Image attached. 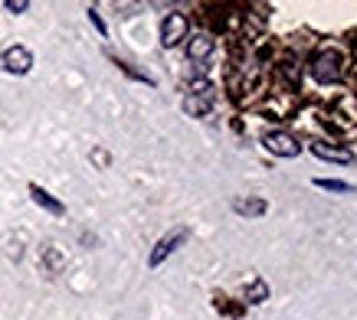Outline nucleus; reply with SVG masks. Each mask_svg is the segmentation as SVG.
I'll return each instance as SVG.
<instances>
[{
  "mask_svg": "<svg viewBox=\"0 0 357 320\" xmlns=\"http://www.w3.org/2000/svg\"><path fill=\"white\" fill-rule=\"evenodd\" d=\"M233 209H236L239 216H252V219H256V216H266L269 203H266V200H259V196H249V200H243V196H239L236 203H233Z\"/></svg>",
  "mask_w": 357,
  "mask_h": 320,
  "instance_id": "nucleus-10",
  "label": "nucleus"
},
{
  "mask_svg": "<svg viewBox=\"0 0 357 320\" xmlns=\"http://www.w3.org/2000/svg\"><path fill=\"white\" fill-rule=\"evenodd\" d=\"M262 147L269 150V154H275V157H285V160H292L302 154V144H298L289 131H266V134H262Z\"/></svg>",
  "mask_w": 357,
  "mask_h": 320,
  "instance_id": "nucleus-3",
  "label": "nucleus"
},
{
  "mask_svg": "<svg viewBox=\"0 0 357 320\" xmlns=\"http://www.w3.org/2000/svg\"><path fill=\"white\" fill-rule=\"evenodd\" d=\"M3 7H7L10 13H23V10H30V3H26V0H7Z\"/></svg>",
  "mask_w": 357,
  "mask_h": 320,
  "instance_id": "nucleus-12",
  "label": "nucleus"
},
{
  "mask_svg": "<svg viewBox=\"0 0 357 320\" xmlns=\"http://www.w3.org/2000/svg\"><path fill=\"white\" fill-rule=\"evenodd\" d=\"M0 69L10 75H26L33 69V53L26 46H10L0 53Z\"/></svg>",
  "mask_w": 357,
  "mask_h": 320,
  "instance_id": "nucleus-6",
  "label": "nucleus"
},
{
  "mask_svg": "<svg viewBox=\"0 0 357 320\" xmlns=\"http://www.w3.org/2000/svg\"><path fill=\"white\" fill-rule=\"evenodd\" d=\"M187 30H190V23H187L184 13H167V17L161 20V46L164 49L181 46L187 40Z\"/></svg>",
  "mask_w": 357,
  "mask_h": 320,
  "instance_id": "nucleus-4",
  "label": "nucleus"
},
{
  "mask_svg": "<svg viewBox=\"0 0 357 320\" xmlns=\"http://www.w3.org/2000/svg\"><path fill=\"white\" fill-rule=\"evenodd\" d=\"M314 186H318V190H328V193H351V190H354L351 183H344V180H325V177H318V180H314Z\"/></svg>",
  "mask_w": 357,
  "mask_h": 320,
  "instance_id": "nucleus-11",
  "label": "nucleus"
},
{
  "mask_svg": "<svg viewBox=\"0 0 357 320\" xmlns=\"http://www.w3.org/2000/svg\"><path fill=\"white\" fill-rule=\"evenodd\" d=\"M213 36L210 33H197V36H190L187 40V59L190 63H197V65H204L210 56H213Z\"/></svg>",
  "mask_w": 357,
  "mask_h": 320,
  "instance_id": "nucleus-7",
  "label": "nucleus"
},
{
  "mask_svg": "<svg viewBox=\"0 0 357 320\" xmlns=\"http://www.w3.org/2000/svg\"><path fill=\"white\" fill-rule=\"evenodd\" d=\"M308 72H312V79L321 82V86L341 82V75H344V56H341V49H335V46L318 49V53L312 56V63H308Z\"/></svg>",
  "mask_w": 357,
  "mask_h": 320,
  "instance_id": "nucleus-1",
  "label": "nucleus"
},
{
  "mask_svg": "<svg viewBox=\"0 0 357 320\" xmlns=\"http://www.w3.org/2000/svg\"><path fill=\"white\" fill-rule=\"evenodd\" d=\"M312 154L314 157H321V160H331V163H354V154L351 150H337L331 147V144H325V141H312Z\"/></svg>",
  "mask_w": 357,
  "mask_h": 320,
  "instance_id": "nucleus-8",
  "label": "nucleus"
},
{
  "mask_svg": "<svg viewBox=\"0 0 357 320\" xmlns=\"http://www.w3.org/2000/svg\"><path fill=\"white\" fill-rule=\"evenodd\" d=\"M187 235H190V232H187L184 225H181V229H174V232H167V235H164L161 242H158V246L151 248V255H148V268H158V265H161V262H167V258H171L174 252H177V248H181V246H184V242H187Z\"/></svg>",
  "mask_w": 357,
  "mask_h": 320,
  "instance_id": "nucleus-5",
  "label": "nucleus"
},
{
  "mask_svg": "<svg viewBox=\"0 0 357 320\" xmlns=\"http://www.w3.org/2000/svg\"><path fill=\"white\" fill-rule=\"evenodd\" d=\"M89 20L96 23V30L102 33V36H105V33H109V30H105V23H102V17H98V10H89Z\"/></svg>",
  "mask_w": 357,
  "mask_h": 320,
  "instance_id": "nucleus-13",
  "label": "nucleus"
},
{
  "mask_svg": "<svg viewBox=\"0 0 357 320\" xmlns=\"http://www.w3.org/2000/svg\"><path fill=\"white\" fill-rule=\"evenodd\" d=\"M213 105H217V88H213V82H210V79H197V82H190V88H187V95H184V111L187 115L204 118Z\"/></svg>",
  "mask_w": 357,
  "mask_h": 320,
  "instance_id": "nucleus-2",
  "label": "nucleus"
},
{
  "mask_svg": "<svg viewBox=\"0 0 357 320\" xmlns=\"http://www.w3.org/2000/svg\"><path fill=\"white\" fill-rule=\"evenodd\" d=\"M30 196H33V203H36V206H43L46 213H53V216H63L66 213V206L59 203V200H53V196H50L43 186H36V183H30Z\"/></svg>",
  "mask_w": 357,
  "mask_h": 320,
  "instance_id": "nucleus-9",
  "label": "nucleus"
}]
</instances>
